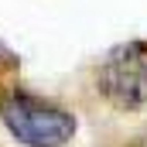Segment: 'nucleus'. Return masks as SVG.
<instances>
[{"mask_svg":"<svg viewBox=\"0 0 147 147\" xmlns=\"http://www.w3.org/2000/svg\"><path fill=\"white\" fill-rule=\"evenodd\" d=\"M0 123L24 147H65L79 130L75 113L21 86L0 92Z\"/></svg>","mask_w":147,"mask_h":147,"instance_id":"f257e3e1","label":"nucleus"},{"mask_svg":"<svg viewBox=\"0 0 147 147\" xmlns=\"http://www.w3.org/2000/svg\"><path fill=\"white\" fill-rule=\"evenodd\" d=\"M96 86L106 103L123 113H137L147 106V41L134 38L106 51L96 69Z\"/></svg>","mask_w":147,"mask_h":147,"instance_id":"f03ea898","label":"nucleus"}]
</instances>
